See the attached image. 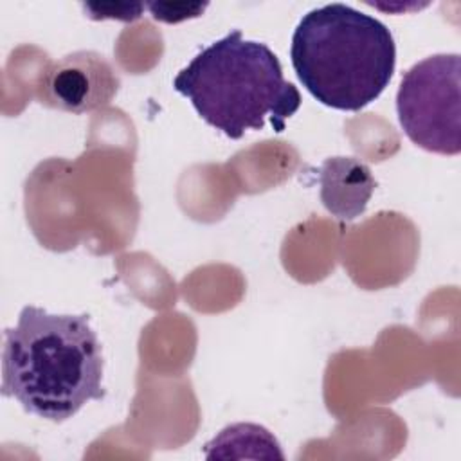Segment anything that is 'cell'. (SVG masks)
<instances>
[{
    "mask_svg": "<svg viewBox=\"0 0 461 461\" xmlns=\"http://www.w3.org/2000/svg\"><path fill=\"white\" fill-rule=\"evenodd\" d=\"M104 358L86 313L54 315L27 304L4 331L2 394L23 411L61 423L103 400Z\"/></svg>",
    "mask_w": 461,
    "mask_h": 461,
    "instance_id": "1",
    "label": "cell"
},
{
    "mask_svg": "<svg viewBox=\"0 0 461 461\" xmlns=\"http://www.w3.org/2000/svg\"><path fill=\"white\" fill-rule=\"evenodd\" d=\"M198 115L229 139L263 130L267 121L281 133L299 110L301 94L285 79L274 50L245 40L240 29L202 49L173 79Z\"/></svg>",
    "mask_w": 461,
    "mask_h": 461,
    "instance_id": "2",
    "label": "cell"
},
{
    "mask_svg": "<svg viewBox=\"0 0 461 461\" xmlns=\"http://www.w3.org/2000/svg\"><path fill=\"white\" fill-rule=\"evenodd\" d=\"M292 67L324 106L358 112L389 85L396 45L378 18L346 4L306 13L292 34Z\"/></svg>",
    "mask_w": 461,
    "mask_h": 461,
    "instance_id": "3",
    "label": "cell"
},
{
    "mask_svg": "<svg viewBox=\"0 0 461 461\" xmlns=\"http://www.w3.org/2000/svg\"><path fill=\"white\" fill-rule=\"evenodd\" d=\"M403 133L421 149L461 151V56L434 54L414 63L396 92Z\"/></svg>",
    "mask_w": 461,
    "mask_h": 461,
    "instance_id": "4",
    "label": "cell"
},
{
    "mask_svg": "<svg viewBox=\"0 0 461 461\" xmlns=\"http://www.w3.org/2000/svg\"><path fill=\"white\" fill-rule=\"evenodd\" d=\"M117 88V70L104 56L79 50L63 56L43 72L38 97L47 106L83 113L108 104Z\"/></svg>",
    "mask_w": 461,
    "mask_h": 461,
    "instance_id": "5",
    "label": "cell"
},
{
    "mask_svg": "<svg viewBox=\"0 0 461 461\" xmlns=\"http://www.w3.org/2000/svg\"><path fill=\"white\" fill-rule=\"evenodd\" d=\"M321 202L340 221L358 218L376 187L371 169L353 157H330L319 167Z\"/></svg>",
    "mask_w": 461,
    "mask_h": 461,
    "instance_id": "6",
    "label": "cell"
},
{
    "mask_svg": "<svg viewBox=\"0 0 461 461\" xmlns=\"http://www.w3.org/2000/svg\"><path fill=\"white\" fill-rule=\"evenodd\" d=\"M205 457H265L283 459L279 441L270 430L256 423H234L225 427L205 445Z\"/></svg>",
    "mask_w": 461,
    "mask_h": 461,
    "instance_id": "7",
    "label": "cell"
},
{
    "mask_svg": "<svg viewBox=\"0 0 461 461\" xmlns=\"http://www.w3.org/2000/svg\"><path fill=\"white\" fill-rule=\"evenodd\" d=\"M146 4H83V9L88 18L92 20H121V22H133L137 20Z\"/></svg>",
    "mask_w": 461,
    "mask_h": 461,
    "instance_id": "8",
    "label": "cell"
},
{
    "mask_svg": "<svg viewBox=\"0 0 461 461\" xmlns=\"http://www.w3.org/2000/svg\"><path fill=\"white\" fill-rule=\"evenodd\" d=\"M146 9L151 13L153 20L164 22V23H178L187 18L200 16L207 4H146Z\"/></svg>",
    "mask_w": 461,
    "mask_h": 461,
    "instance_id": "9",
    "label": "cell"
}]
</instances>
